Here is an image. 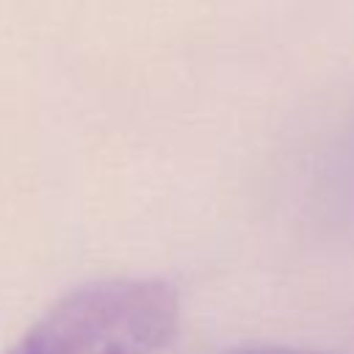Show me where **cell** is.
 I'll list each match as a JSON object with an SVG mask.
<instances>
[{
  "label": "cell",
  "instance_id": "2",
  "mask_svg": "<svg viewBox=\"0 0 354 354\" xmlns=\"http://www.w3.org/2000/svg\"><path fill=\"white\" fill-rule=\"evenodd\" d=\"M218 354H315V351H301V348H288V346H235V348H227V351H218Z\"/></svg>",
  "mask_w": 354,
  "mask_h": 354
},
{
  "label": "cell",
  "instance_id": "1",
  "mask_svg": "<svg viewBox=\"0 0 354 354\" xmlns=\"http://www.w3.org/2000/svg\"><path fill=\"white\" fill-rule=\"evenodd\" d=\"M180 324L163 279H102L53 304L6 354H160Z\"/></svg>",
  "mask_w": 354,
  "mask_h": 354
}]
</instances>
